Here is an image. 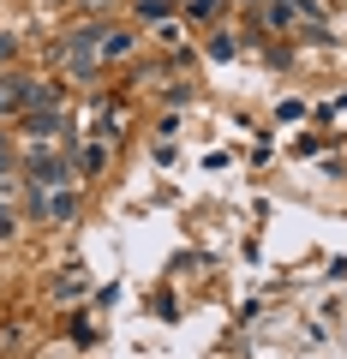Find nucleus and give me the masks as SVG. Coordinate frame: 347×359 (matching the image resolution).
Segmentation results:
<instances>
[{
    "mask_svg": "<svg viewBox=\"0 0 347 359\" xmlns=\"http://www.w3.org/2000/svg\"><path fill=\"white\" fill-rule=\"evenodd\" d=\"M30 180H36V186H60L66 180V168H60V156H30Z\"/></svg>",
    "mask_w": 347,
    "mask_h": 359,
    "instance_id": "obj_1",
    "label": "nucleus"
},
{
    "mask_svg": "<svg viewBox=\"0 0 347 359\" xmlns=\"http://www.w3.org/2000/svg\"><path fill=\"white\" fill-rule=\"evenodd\" d=\"M25 108V78H0V114H18Z\"/></svg>",
    "mask_w": 347,
    "mask_h": 359,
    "instance_id": "obj_2",
    "label": "nucleus"
},
{
    "mask_svg": "<svg viewBox=\"0 0 347 359\" xmlns=\"http://www.w3.org/2000/svg\"><path fill=\"white\" fill-rule=\"evenodd\" d=\"M36 210H42V216H54V222H66V216H72V192H54V198L42 192V198H36Z\"/></svg>",
    "mask_w": 347,
    "mask_h": 359,
    "instance_id": "obj_3",
    "label": "nucleus"
},
{
    "mask_svg": "<svg viewBox=\"0 0 347 359\" xmlns=\"http://www.w3.org/2000/svg\"><path fill=\"white\" fill-rule=\"evenodd\" d=\"M48 132H60V114H54V108L48 114H30V138H48Z\"/></svg>",
    "mask_w": 347,
    "mask_h": 359,
    "instance_id": "obj_4",
    "label": "nucleus"
},
{
    "mask_svg": "<svg viewBox=\"0 0 347 359\" xmlns=\"http://www.w3.org/2000/svg\"><path fill=\"white\" fill-rule=\"evenodd\" d=\"M6 162H13V144H6V138H0V168H6Z\"/></svg>",
    "mask_w": 347,
    "mask_h": 359,
    "instance_id": "obj_5",
    "label": "nucleus"
},
{
    "mask_svg": "<svg viewBox=\"0 0 347 359\" xmlns=\"http://www.w3.org/2000/svg\"><path fill=\"white\" fill-rule=\"evenodd\" d=\"M6 233H13V216H6V210H0V240H6Z\"/></svg>",
    "mask_w": 347,
    "mask_h": 359,
    "instance_id": "obj_6",
    "label": "nucleus"
}]
</instances>
